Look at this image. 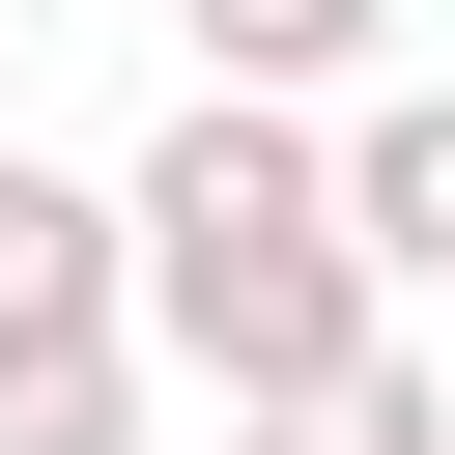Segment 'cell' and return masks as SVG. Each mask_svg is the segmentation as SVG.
<instances>
[{"mask_svg":"<svg viewBox=\"0 0 455 455\" xmlns=\"http://www.w3.org/2000/svg\"><path fill=\"white\" fill-rule=\"evenodd\" d=\"M171 313H199L228 370H341V284H313L284 142H199V171H171Z\"/></svg>","mask_w":455,"mask_h":455,"instance_id":"1","label":"cell"},{"mask_svg":"<svg viewBox=\"0 0 455 455\" xmlns=\"http://www.w3.org/2000/svg\"><path fill=\"white\" fill-rule=\"evenodd\" d=\"M284 455H427V398L398 370H284Z\"/></svg>","mask_w":455,"mask_h":455,"instance_id":"3","label":"cell"},{"mask_svg":"<svg viewBox=\"0 0 455 455\" xmlns=\"http://www.w3.org/2000/svg\"><path fill=\"white\" fill-rule=\"evenodd\" d=\"M341 28H370V0H228V57H341Z\"/></svg>","mask_w":455,"mask_h":455,"instance_id":"5","label":"cell"},{"mask_svg":"<svg viewBox=\"0 0 455 455\" xmlns=\"http://www.w3.org/2000/svg\"><path fill=\"white\" fill-rule=\"evenodd\" d=\"M57 341H85V199L0 171V370H57Z\"/></svg>","mask_w":455,"mask_h":455,"instance_id":"2","label":"cell"},{"mask_svg":"<svg viewBox=\"0 0 455 455\" xmlns=\"http://www.w3.org/2000/svg\"><path fill=\"white\" fill-rule=\"evenodd\" d=\"M370 228H398V256H455V114H398V142H370Z\"/></svg>","mask_w":455,"mask_h":455,"instance_id":"4","label":"cell"}]
</instances>
